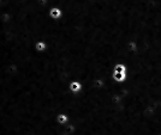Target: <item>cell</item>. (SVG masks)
<instances>
[{"mask_svg":"<svg viewBox=\"0 0 161 135\" xmlns=\"http://www.w3.org/2000/svg\"><path fill=\"white\" fill-rule=\"evenodd\" d=\"M49 14H51V17L52 18H54V19H58L59 17L61 16V11L59 10V9H57V7H53L51 11H49Z\"/></svg>","mask_w":161,"mask_h":135,"instance_id":"6da1fadb","label":"cell"},{"mask_svg":"<svg viewBox=\"0 0 161 135\" xmlns=\"http://www.w3.org/2000/svg\"><path fill=\"white\" fill-rule=\"evenodd\" d=\"M70 89L73 92H78L80 90V84L77 83V81H73V83H71V85H70Z\"/></svg>","mask_w":161,"mask_h":135,"instance_id":"7a4b0ae2","label":"cell"},{"mask_svg":"<svg viewBox=\"0 0 161 135\" xmlns=\"http://www.w3.org/2000/svg\"><path fill=\"white\" fill-rule=\"evenodd\" d=\"M36 48H37V50H43V49L46 48V44H45L43 42H39V43L36 44Z\"/></svg>","mask_w":161,"mask_h":135,"instance_id":"3957f363","label":"cell"},{"mask_svg":"<svg viewBox=\"0 0 161 135\" xmlns=\"http://www.w3.org/2000/svg\"><path fill=\"white\" fill-rule=\"evenodd\" d=\"M66 120H67V117L65 115H59V117H58V121H60V122H65Z\"/></svg>","mask_w":161,"mask_h":135,"instance_id":"277c9868","label":"cell"}]
</instances>
